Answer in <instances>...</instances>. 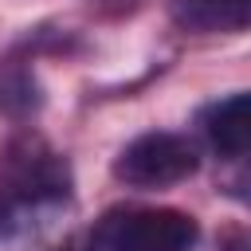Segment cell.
Masks as SVG:
<instances>
[{
    "instance_id": "cell-3",
    "label": "cell",
    "mask_w": 251,
    "mask_h": 251,
    "mask_svg": "<svg viewBox=\"0 0 251 251\" xmlns=\"http://www.w3.org/2000/svg\"><path fill=\"white\" fill-rule=\"evenodd\" d=\"M67 192H71V169L59 153H51L39 141H24V149H12L0 173V208L27 200H67Z\"/></svg>"
},
{
    "instance_id": "cell-4",
    "label": "cell",
    "mask_w": 251,
    "mask_h": 251,
    "mask_svg": "<svg viewBox=\"0 0 251 251\" xmlns=\"http://www.w3.org/2000/svg\"><path fill=\"white\" fill-rule=\"evenodd\" d=\"M67 200H27L0 208V251H51Z\"/></svg>"
},
{
    "instance_id": "cell-1",
    "label": "cell",
    "mask_w": 251,
    "mask_h": 251,
    "mask_svg": "<svg viewBox=\"0 0 251 251\" xmlns=\"http://www.w3.org/2000/svg\"><path fill=\"white\" fill-rule=\"evenodd\" d=\"M196 235V220L180 208H129L98 220L86 251H188Z\"/></svg>"
},
{
    "instance_id": "cell-5",
    "label": "cell",
    "mask_w": 251,
    "mask_h": 251,
    "mask_svg": "<svg viewBox=\"0 0 251 251\" xmlns=\"http://www.w3.org/2000/svg\"><path fill=\"white\" fill-rule=\"evenodd\" d=\"M200 126H204V133H208V141H212L216 153H224L231 161L243 157L247 153V141H251V102H247V94L235 90V94L212 102L204 110Z\"/></svg>"
},
{
    "instance_id": "cell-2",
    "label": "cell",
    "mask_w": 251,
    "mask_h": 251,
    "mask_svg": "<svg viewBox=\"0 0 251 251\" xmlns=\"http://www.w3.org/2000/svg\"><path fill=\"white\" fill-rule=\"evenodd\" d=\"M196 145L180 133H141L114 157V176L129 188H169L196 173Z\"/></svg>"
},
{
    "instance_id": "cell-7",
    "label": "cell",
    "mask_w": 251,
    "mask_h": 251,
    "mask_svg": "<svg viewBox=\"0 0 251 251\" xmlns=\"http://www.w3.org/2000/svg\"><path fill=\"white\" fill-rule=\"evenodd\" d=\"M16 98H20V110H31V106L39 102V98H35V86H31L27 75H16V78L0 82V110H12Z\"/></svg>"
},
{
    "instance_id": "cell-6",
    "label": "cell",
    "mask_w": 251,
    "mask_h": 251,
    "mask_svg": "<svg viewBox=\"0 0 251 251\" xmlns=\"http://www.w3.org/2000/svg\"><path fill=\"white\" fill-rule=\"evenodd\" d=\"M173 20L188 31H243L251 0H173Z\"/></svg>"
}]
</instances>
